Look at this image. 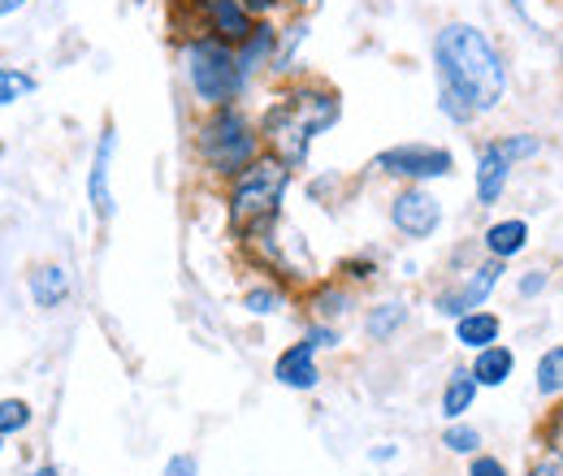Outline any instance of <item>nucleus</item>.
Here are the masks:
<instances>
[{"label": "nucleus", "instance_id": "obj_13", "mask_svg": "<svg viewBox=\"0 0 563 476\" xmlns=\"http://www.w3.org/2000/svg\"><path fill=\"white\" fill-rule=\"evenodd\" d=\"M529 239H533V230H529V221H525V217H498V221L486 225L482 247H486V256H490V261L511 265V261H520V256L529 252Z\"/></svg>", "mask_w": 563, "mask_h": 476}, {"label": "nucleus", "instance_id": "obj_23", "mask_svg": "<svg viewBox=\"0 0 563 476\" xmlns=\"http://www.w3.org/2000/svg\"><path fill=\"white\" fill-rule=\"evenodd\" d=\"M498 147L516 160V165H525V160H538L542 152H547V143L542 135H533V131H511V135H498Z\"/></svg>", "mask_w": 563, "mask_h": 476}, {"label": "nucleus", "instance_id": "obj_33", "mask_svg": "<svg viewBox=\"0 0 563 476\" xmlns=\"http://www.w3.org/2000/svg\"><path fill=\"white\" fill-rule=\"evenodd\" d=\"M525 476H563V464L560 460H551V455H542V460H538Z\"/></svg>", "mask_w": 563, "mask_h": 476}, {"label": "nucleus", "instance_id": "obj_36", "mask_svg": "<svg viewBox=\"0 0 563 476\" xmlns=\"http://www.w3.org/2000/svg\"><path fill=\"white\" fill-rule=\"evenodd\" d=\"M22 4H26V0H0V18H4V13H18Z\"/></svg>", "mask_w": 563, "mask_h": 476}, {"label": "nucleus", "instance_id": "obj_5", "mask_svg": "<svg viewBox=\"0 0 563 476\" xmlns=\"http://www.w3.org/2000/svg\"><path fill=\"white\" fill-rule=\"evenodd\" d=\"M183 69H187V82L196 91L200 104L221 109V104H234L247 87V69L239 62V48L217 40V35H196L187 40L183 48Z\"/></svg>", "mask_w": 563, "mask_h": 476}, {"label": "nucleus", "instance_id": "obj_32", "mask_svg": "<svg viewBox=\"0 0 563 476\" xmlns=\"http://www.w3.org/2000/svg\"><path fill=\"white\" fill-rule=\"evenodd\" d=\"M303 339H308L312 346H317V351H321V346H339V330H334V325H312Z\"/></svg>", "mask_w": 563, "mask_h": 476}, {"label": "nucleus", "instance_id": "obj_1", "mask_svg": "<svg viewBox=\"0 0 563 476\" xmlns=\"http://www.w3.org/2000/svg\"><path fill=\"white\" fill-rule=\"evenodd\" d=\"M438 113L455 126H473L503 109L511 91L507 57L477 22H442L433 31Z\"/></svg>", "mask_w": 563, "mask_h": 476}, {"label": "nucleus", "instance_id": "obj_20", "mask_svg": "<svg viewBox=\"0 0 563 476\" xmlns=\"http://www.w3.org/2000/svg\"><path fill=\"white\" fill-rule=\"evenodd\" d=\"M533 390H538L542 399H551V403L563 399V342L547 346V351L538 355V364H533Z\"/></svg>", "mask_w": 563, "mask_h": 476}, {"label": "nucleus", "instance_id": "obj_18", "mask_svg": "<svg viewBox=\"0 0 563 476\" xmlns=\"http://www.w3.org/2000/svg\"><path fill=\"white\" fill-rule=\"evenodd\" d=\"M507 4L533 35H555L563 26V0H507Z\"/></svg>", "mask_w": 563, "mask_h": 476}, {"label": "nucleus", "instance_id": "obj_2", "mask_svg": "<svg viewBox=\"0 0 563 476\" xmlns=\"http://www.w3.org/2000/svg\"><path fill=\"white\" fill-rule=\"evenodd\" d=\"M339 118H343L339 91H330V87H321V82H299V87H290L286 96H278V100L265 109V118H261V139H265L269 156H278L282 165L299 169V165L308 160L312 143L325 135V131H334Z\"/></svg>", "mask_w": 563, "mask_h": 476}, {"label": "nucleus", "instance_id": "obj_38", "mask_svg": "<svg viewBox=\"0 0 563 476\" xmlns=\"http://www.w3.org/2000/svg\"><path fill=\"white\" fill-rule=\"evenodd\" d=\"M31 476H57V468L48 464V468H35V473H31Z\"/></svg>", "mask_w": 563, "mask_h": 476}, {"label": "nucleus", "instance_id": "obj_7", "mask_svg": "<svg viewBox=\"0 0 563 476\" xmlns=\"http://www.w3.org/2000/svg\"><path fill=\"white\" fill-rule=\"evenodd\" d=\"M503 273H507V265H503V261H490V256H486L482 265L464 269L451 286H442V290L433 295V317H442V321H460V317L486 308L490 295L498 290V281H503Z\"/></svg>", "mask_w": 563, "mask_h": 476}, {"label": "nucleus", "instance_id": "obj_8", "mask_svg": "<svg viewBox=\"0 0 563 476\" xmlns=\"http://www.w3.org/2000/svg\"><path fill=\"white\" fill-rule=\"evenodd\" d=\"M390 225H395L404 239H412V243L433 239L438 225H442V204H438V196H433L429 187H404V191H395V200H390Z\"/></svg>", "mask_w": 563, "mask_h": 476}, {"label": "nucleus", "instance_id": "obj_22", "mask_svg": "<svg viewBox=\"0 0 563 476\" xmlns=\"http://www.w3.org/2000/svg\"><path fill=\"white\" fill-rule=\"evenodd\" d=\"M442 446H446L451 455L473 460V455H482V433H477L468 420H446V429H442Z\"/></svg>", "mask_w": 563, "mask_h": 476}, {"label": "nucleus", "instance_id": "obj_17", "mask_svg": "<svg viewBox=\"0 0 563 476\" xmlns=\"http://www.w3.org/2000/svg\"><path fill=\"white\" fill-rule=\"evenodd\" d=\"M274 57H278V26H274L269 18H261V22H256V31H252V40H247V44H239V62H243L247 78H252L256 69L274 66Z\"/></svg>", "mask_w": 563, "mask_h": 476}, {"label": "nucleus", "instance_id": "obj_30", "mask_svg": "<svg viewBox=\"0 0 563 476\" xmlns=\"http://www.w3.org/2000/svg\"><path fill=\"white\" fill-rule=\"evenodd\" d=\"M468 476H511V473H507V464L494 460V455H473V460H468Z\"/></svg>", "mask_w": 563, "mask_h": 476}, {"label": "nucleus", "instance_id": "obj_24", "mask_svg": "<svg viewBox=\"0 0 563 476\" xmlns=\"http://www.w3.org/2000/svg\"><path fill=\"white\" fill-rule=\"evenodd\" d=\"M35 91V78L26 69H13V66H0V104H13L22 96Z\"/></svg>", "mask_w": 563, "mask_h": 476}, {"label": "nucleus", "instance_id": "obj_14", "mask_svg": "<svg viewBox=\"0 0 563 476\" xmlns=\"http://www.w3.org/2000/svg\"><path fill=\"white\" fill-rule=\"evenodd\" d=\"M451 325H455V346H464L468 355H477V351H486L494 342H503V317L490 312V308H477V312H468V317H460Z\"/></svg>", "mask_w": 563, "mask_h": 476}, {"label": "nucleus", "instance_id": "obj_9", "mask_svg": "<svg viewBox=\"0 0 563 476\" xmlns=\"http://www.w3.org/2000/svg\"><path fill=\"white\" fill-rule=\"evenodd\" d=\"M196 18H200L205 35H217V40H225L234 48L247 44L252 31H256V22H261V18L247 13L243 0H196Z\"/></svg>", "mask_w": 563, "mask_h": 476}, {"label": "nucleus", "instance_id": "obj_34", "mask_svg": "<svg viewBox=\"0 0 563 476\" xmlns=\"http://www.w3.org/2000/svg\"><path fill=\"white\" fill-rule=\"evenodd\" d=\"M243 4H247L252 18H269V13H274L278 4H286V0H243Z\"/></svg>", "mask_w": 563, "mask_h": 476}, {"label": "nucleus", "instance_id": "obj_15", "mask_svg": "<svg viewBox=\"0 0 563 476\" xmlns=\"http://www.w3.org/2000/svg\"><path fill=\"white\" fill-rule=\"evenodd\" d=\"M477 395H482V386H477L473 368H451V377L442 381V395H438L442 420H464L468 411L477 408Z\"/></svg>", "mask_w": 563, "mask_h": 476}, {"label": "nucleus", "instance_id": "obj_12", "mask_svg": "<svg viewBox=\"0 0 563 476\" xmlns=\"http://www.w3.org/2000/svg\"><path fill=\"white\" fill-rule=\"evenodd\" d=\"M274 377H278V386H286V390H317V381H321L317 346L308 339L290 342L278 355V364H274Z\"/></svg>", "mask_w": 563, "mask_h": 476}, {"label": "nucleus", "instance_id": "obj_27", "mask_svg": "<svg viewBox=\"0 0 563 476\" xmlns=\"http://www.w3.org/2000/svg\"><path fill=\"white\" fill-rule=\"evenodd\" d=\"M31 424V408L22 399H0V438L4 433H18Z\"/></svg>", "mask_w": 563, "mask_h": 476}, {"label": "nucleus", "instance_id": "obj_28", "mask_svg": "<svg viewBox=\"0 0 563 476\" xmlns=\"http://www.w3.org/2000/svg\"><path fill=\"white\" fill-rule=\"evenodd\" d=\"M542 446H547L551 460L563 464V399H560V408L547 416V424H542Z\"/></svg>", "mask_w": 563, "mask_h": 476}, {"label": "nucleus", "instance_id": "obj_37", "mask_svg": "<svg viewBox=\"0 0 563 476\" xmlns=\"http://www.w3.org/2000/svg\"><path fill=\"white\" fill-rule=\"evenodd\" d=\"M551 40H555V62H560V69H563V26L551 35Z\"/></svg>", "mask_w": 563, "mask_h": 476}, {"label": "nucleus", "instance_id": "obj_35", "mask_svg": "<svg viewBox=\"0 0 563 476\" xmlns=\"http://www.w3.org/2000/svg\"><path fill=\"white\" fill-rule=\"evenodd\" d=\"M395 455H399V451H395V442H382V446L373 451V464H390Z\"/></svg>", "mask_w": 563, "mask_h": 476}, {"label": "nucleus", "instance_id": "obj_3", "mask_svg": "<svg viewBox=\"0 0 563 476\" xmlns=\"http://www.w3.org/2000/svg\"><path fill=\"white\" fill-rule=\"evenodd\" d=\"M290 187V165H282L278 156H261L256 165H247L239 178H230V196H225V217H230V234L247 239L261 225L282 221V200Z\"/></svg>", "mask_w": 563, "mask_h": 476}, {"label": "nucleus", "instance_id": "obj_40", "mask_svg": "<svg viewBox=\"0 0 563 476\" xmlns=\"http://www.w3.org/2000/svg\"><path fill=\"white\" fill-rule=\"evenodd\" d=\"M0 451H4V438H0Z\"/></svg>", "mask_w": 563, "mask_h": 476}, {"label": "nucleus", "instance_id": "obj_39", "mask_svg": "<svg viewBox=\"0 0 563 476\" xmlns=\"http://www.w3.org/2000/svg\"><path fill=\"white\" fill-rule=\"evenodd\" d=\"M286 4H290V9H308L312 0H286Z\"/></svg>", "mask_w": 563, "mask_h": 476}, {"label": "nucleus", "instance_id": "obj_31", "mask_svg": "<svg viewBox=\"0 0 563 476\" xmlns=\"http://www.w3.org/2000/svg\"><path fill=\"white\" fill-rule=\"evenodd\" d=\"M165 476H200V464H196V455H174L165 464Z\"/></svg>", "mask_w": 563, "mask_h": 476}, {"label": "nucleus", "instance_id": "obj_19", "mask_svg": "<svg viewBox=\"0 0 563 476\" xmlns=\"http://www.w3.org/2000/svg\"><path fill=\"white\" fill-rule=\"evenodd\" d=\"M31 299L35 308H62L70 299V273L62 265H44L31 273Z\"/></svg>", "mask_w": 563, "mask_h": 476}, {"label": "nucleus", "instance_id": "obj_6", "mask_svg": "<svg viewBox=\"0 0 563 476\" xmlns=\"http://www.w3.org/2000/svg\"><path fill=\"white\" fill-rule=\"evenodd\" d=\"M373 169L386 178H399L404 187H424V182L451 178L455 156H451V147H438V143H395L373 156Z\"/></svg>", "mask_w": 563, "mask_h": 476}, {"label": "nucleus", "instance_id": "obj_21", "mask_svg": "<svg viewBox=\"0 0 563 476\" xmlns=\"http://www.w3.org/2000/svg\"><path fill=\"white\" fill-rule=\"evenodd\" d=\"M408 325V303H399V299H390V303H377V308H368V321H364V334L373 342H390L399 330Z\"/></svg>", "mask_w": 563, "mask_h": 476}, {"label": "nucleus", "instance_id": "obj_16", "mask_svg": "<svg viewBox=\"0 0 563 476\" xmlns=\"http://www.w3.org/2000/svg\"><path fill=\"white\" fill-rule=\"evenodd\" d=\"M468 368H473V377H477L482 390H498V386H507L516 377V351L507 342H494V346L473 355Z\"/></svg>", "mask_w": 563, "mask_h": 476}, {"label": "nucleus", "instance_id": "obj_29", "mask_svg": "<svg viewBox=\"0 0 563 476\" xmlns=\"http://www.w3.org/2000/svg\"><path fill=\"white\" fill-rule=\"evenodd\" d=\"M347 308H352V295L343 286H325L317 299V317H343Z\"/></svg>", "mask_w": 563, "mask_h": 476}, {"label": "nucleus", "instance_id": "obj_26", "mask_svg": "<svg viewBox=\"0 0 563 476\" xmlns=\"http://www.w3.org/2000/svg\"><path fill=\"white\" fill-rule=\"evenodd\" d=\"M551 290V269L547 265H529L525 273H516V295L520 299H542Z\"/></svg>", "mask_w": 563, "mask_h": 476}, {"label": "nucleus", "instance_id": "obj_10", "mask_svg": "<svg viewBox=\"0 0 563 476\" xmlns=\"http://www.w3.org/2000/svg\"><path fill=\"white\" fill-rule=\"evenodd\" d=\"M511 174H516V160L498 147V139H486L482 147H477V169H473V191H477V204L482 208H494L503 196H507V187H511Z\"/></svg>", "mask_w": 563, "mask_h": 476}, {"label": "nucleus", "instance_id": "obj_4", "mask_svg": "<svg viewBox=\"0 0 563 476\" xmlns=\"http://www.w3.org/2000/svg\"><path fill=\"white\" fill-rule=\"evenodd\" d=\"M265 139L261 126H252V118L239 109V104H221L212 109L209 118L200 122L196 131V152H200V165L217 174V178H239L247 165H256L265 152Z\"/></svg>", "mask_w": 563, "mask_h": 476}, {"label": "nucleus", "instance_id": "obj_11", "mask_svg": "<svg viewBox=\"0 0 563 476\" xmlns=\"http://www.w3.org/2000/svg\"><path fill=\"white\" fill-rule=\"evenodd\" d=\"M113 152H118V131L104 126V131H100V143H96V156H91V174H87V200H91V212H96L100 221L113 217V191H109Z\"/></svg>", "mask_w": 563, "mask_h": 476}, {"label": "nucleus", "instance_id": "obj_25", "mask_svg": "<svg viewBox=\"0 0 563 476\" xmlns=\"http://www.w3.org/2000/svg\"><path fill=\"white\" fill-rule=\"evenodd\" d=\"M243 308H247L252 317H274L282 308V290L269 286V281H261V286H252V290L243 295Z\"/></svg>", "mask_w": 563, "mask_h": 476}]
</instances>
